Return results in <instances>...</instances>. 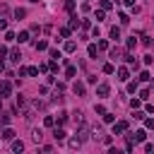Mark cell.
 Here are the masks:
<instances>
[{
  "label": "cell",
  "mask_w": 154,
  "mask_h": 154,
  "mask_svg": "<svg viewBox=\"0 0 154 154\" xmlns=\"http://www.w3.org/2000/svg\"><path fill=\"white\" fill-rule=\"evenodd\" d=\"M10 94H12V82L3 80L0 82V96H10Z\"/></svg>",
  "instance_id": "cell-1"
},
{
  "label": "cell",
  "mask_w": 154,
  "mask_h": 154,
  "mask_svg": "<svg viewBox=\"0 0 154 154\" xmlns=\"http://www.w3.org/2000/svg\"><path fill=\"white\" fill-rule=\"evenodd\" d=\"M125 130H128V121H121V123H116L113 135H121V132H125Z\"/></svg>",
  "instance_id": "cell-2"
},
{
  "label": "cell",
  "mask_w": 154,
  "mask_h": 154,
  "mask_svg": "<svg viewBox=\"0 0 154 154\" xmlns=\"http://www.w3.org/2000/svg\"><path fill=\"white\" fill-rule=\"evenodd\" d=\"M53 137H55V142H63V140H65V130H63V128H55V130H53Z\"/></svg>",
  "instance_id": "cell-3"
},
{
  "label": "cell",
  "mask_w": 154,
  "mask_h": 154,
  "mask_svg": "<svg viewBox=\"0 0 154 154\" xmlns=\"http://www.w3.org/2000/svg\"><path fill=\"white\" fill-rule=\"evenodd\" d=\"M128 77H130V70H128V68H118V80H121V82H125Z\"/></svg>",
  "instance_id": "cell-4"
},
{
  "label": "cell",
  "mask_w": 154,
  "mask_h": 154,
  "mask_svg": "<svg viewBox=\"0 0 154 154\" xmlns=\"http://www.w3.org/2000/svg\"><path fill=\"white\" fill-rule=\"evenodd\" d=\"M72 121H75V125H84V116H82L80 111H75V113H72Z\"/></svg>",
  "instance_id": "cell-5"
},
{
  "label": "cell",
  "mask_w": 154,
  "mask_h": 154,
  "mask_svg": "<svg viewBox=\"0 0 154 154\" xmlns=\"http://www.w3.org/2000/svg\"><path fill=\"white\" fill-rule=\"evenodd\" d=\"M10 60H12V63H19V60H22V53H19L17 48H12V51H10Z\"/></svg>",
  "instance_id": "cell-6"
},
{
  "label": "cell",
  "mask_w": 154,
  "mask_h": 154,
  "mask_svg": "<svg viewBox=\"0 0 154 154\" xmlns=\"http://www.w3.org/2000/svg\"><path fill=\"white\" fill-rule=\"evenodd\" d=\"M0 135H3V140H15V130H10V128H5Z\"/></svg>",
  "instance_id": "cell-7"
},
{
  "label": "cell",
  "mask_w": 154,
  "mask_h": 154,
  "mask_svg": "<svg viewBox=\"0 0 154 154\" xmlns=\"http://www.w3.org/2000/svg\"><path fill=\"white\" fill-rule=\"evenodd\" d=\"M96 94H99V96H106V94H108V84H106V82L99 84V87H96Z\"/></svg>",
  "instance_id": "cell-8"
},
{
  "label": "cell",
  "mask_w": 154,
  "mask_h": 154,
  "mask_svg": "<svg viewBox=\"0 0 154 154\" xmlns=\"http://www.w3.org/2000/svg\"><path fill=\"white\" fill-rule=\"evenodd\" d=\"M22 149H24V142L22 140H15L12 142V152H22Z\"/></svg>",
  "instance_id": "cell-9"
},
{
  "label": "cell",
  "mask_w": 154,
  "mask_h": 154,
  "mask_svg": "<svg viewBox=\"0 0 154 154\" xmlns=\"http://www.w3.org/2000/svg\"><path fill=\"white\" fill-rule=\"evenodd\" d=\"M31 140H34V142H41V140H44V132H41V130H34V132H31Z\"/></svg>",
  "instance_id": "cell-10"
},
{
  "label": "cell",
  "mask_w": 154,
  "mask_h": 154,
  "mask_svg": "<svg viewBox=\"0 0 154 154\" xmlns=\"http://www.w3.org/2000/svg\"><path fill=\"white\" fill-rule=\"evenodd\" d=\"M125 63H128V65H135V68H137V60H135V55H132V53H125Z\"/></svg>",
  "instance_id": "cell-11"
},
{
  "label": "cell",
  "mask_w": 154,
  "mask_h": 154,
  "mask_svg": "<svg viewBox=\"0 0 154 154\" xmlns=\"http://www.w3.org/2000/svg\"><path fill=\"white\" fill-rule=\"evenodd\" d=\"M75 94L84 96V84H82V82H75Z\"/></svg>",
  "instance_id": "cell-12"
},
{
  "label": "cell",
  "mask_w": 154,
  "mask_h": 154,
  "mask_svg": "<svg viewBox=\"0 0 154 154\" xmlns=\"http://www.w3.org/2000/svg\"><path fill=\"white\" fill-rule=\"evenodd\" d=\"M34 48H36V51H46L48 44H46V41H34Z\"/></svg>",
  "instance_id": "cell-13"
},
{
  "label": "cell",
  "mask_w": 154,
  "mask_h": 154,
  "mask_svg": "<svg viewBox=\"0 0 154 154\" xmlns=\"http://www.w3.org/2000/svg\"><path fill=\"white\" fill-rule=\"evenodd\" d=\"M17 41H19V44H27V41H29V31H22V34L17 36Z\"/></svg>",
  "instance_id": "cell-14"
},
{
  "label": "cell",
  "mask_w": 154,
  "mask_h": 154,
  "mask_svg": "<svg viewBox=\"0 0 154 154\" xmlns=\"http://www.w3.org/2000/svg\"><path fill=\"white\" fill-rule=\"evenodd\" d=\"M111 38H113V41H118V38H121V29H118V27L111 29Z\"/></svg>",
  "instance_id": "cell-15"
},
{
  "label": "cell",
  "mask_w": 154,
  "mask_h": 154,
  "mask_svg": "<svg viewBox=\"0 0 154 154\" xmlns=\"http://www.w3.org/2000/svg\"><path fill=\"white\" fill-rule=\"evenodd\" d=\"M87 137H89V132H87V130H84V128H82V130H80V132H77V140H80V142H84V140H87Z\"/></svg>",
  "instance_id": "cell-16"
},
{
  "label": "cell",
  "mask_w": 154,
  "mask_h": 154,
  "mask_svg": "<svg viewBox=\"0 0 154 154\" xmlns=\"http://www.w3.org/2000/svg\"><path fill=\"white\" fill-rule=\"evenodd\" d=\"M65 51H68V53H75V51H77V44H75V41H68V44H65Z\"/></svg>",
  "instance_id": "cell-17"
},
{
  "label": "cell",
  "mask_w": 154,
  "mask_h": 154,
  "mask_svg": "<svg viewBox=\"0 0 154 154\" xmlns=\"http://www.w3.org/2000/svg\"><path fill=\"white\" fill-rule=\"evenodd\" d=\"M44 123H46V128H53V125H55V118H53V116H46Z\"/></svg>",
  "instance_id": "cell-18"
},
{
  "label": "cell",
  "mask_w": 154,
  "mask_h": 154,
  "mask_svg": "<svg viewBox=\"0 0 154 154\" xmlns=\"http://www.w3.org/2000/svg\"><path fill=\"white\" fill-rule=\"evenodd\" d=\"M24 106H27V99L19 94V96H17V108H24Z\"/></svg>",
  "instance_id": "cell-19"
},
{
  "label": "cell",
  "mask_w": 154,
  "mask_h": 154,
  "mask_svg": "<svg viewBox=\"0 0 154 154\" xmlns=\"http://www.w3.org/2000/svg\"><path fill=\"white\" fill-rule=\"evenodd\" d=\"M104 72H106V75H113V72H116L113 63H106V65H104Z\"/></svg>",
  "instance_id": "cell-20"
},
{
  "label": "cell",
  "mask_w": 154,
  "mask_h": 154,
  "mask_svg": "<svg viewBox=\"0 0 154 154\" xmlns=\"http://www.w3.org/2000/svg\"><path fill=\"white\" fill-rule=\"evenodd\" d=\"M24 15H27V10H22V7H17V10H15V19H22Z\"/></svg>",
  "instance_id": "cell-21"
},
{
  "label": "cell",
  "mask_w": 154,
  "mask_h": 154,
  "mask_svg": "<svg viewBox=\"0 0 154 154\" xmlns=\"http://www.w3.org/2000/svg\"><path fill=\"white\" fill-rule=\"evenodd\" d=\"M65 75H68V77H75V75H77V68H75V65H70V68L65 70Z\"/></svg>",
  "instance_id": "cell-22"
},
{
  "label": "cell",
  "mask_w": 154,
  "mask_h": 154,
  "mask_svg": "<svg viewBox=\"0 0 154 154\" xmlns=\"http://www.w3.org/2000/svg\"><path fill=\"white\" fill-rule=\"evenodd\" d=\"M70 147H72V149H77V147H82V142L77 140V137H72V140H70Z\"/></svg>",
  "instance_id": "cell-23"
},
{
  "label": "cell",
  "mask_w": 154,
  "mask_h": 154,
  "mask_svg": "<svg viewBox=\"0 0 154 154\" xmlns=\"http://www.w3.org/2000/svg\"><path fill=\"white\" fill-rule=\"evenodd\" d=\"M58 123L65 125V123H68V113H60V116H58Z\"/></svg>",
  "instance_id": "cell-24"
},
{
  "label": "cell",
  "mask_w": 154,
  "mask_h": 154,
  "mask_svg": "<svg viewBox=\"0 0 154 154\" xmlns=\"http://www.w3.org/2000/svg\"><path fill=\"white\" fill-rule=\"evenodd\" d=\"M140 80H142V82H149L152 75H149V72H140Z\"/></svg>",
  "instance_id": "cell-25"
},
{
  "label": "cell",
  "mask_w": 154,
  "mask_h": 154,
  "mask_svg": "<svg viewBox=\"0 0 154 154\" xmlns=\"http://www.w3.org/2000/svg\"><path fill=\"white\" fill-rule=\"evenodd\" d=\"M96 51H99V46H94V44H92V46H89V55L96 58Z\"/></svg>",
  "instance_id": "cell-26"
},
{
  "label": "cell",
  "mask_w": 154,
  "mask_h": 154,
  "mask_svg": "<svg viewBox=\"0 0 154 154\" xmlns=\"http://www.w3.org/2000/svg\"><path fill=\"white\" fill-rule=\"evenodd\" d=\"M10 123V116H0V125H7Z\"/></svg>",
  "instance_id": "cell-27"
},
{
  "label": "cell",
  "mask_w": 154,
  "mask_h": 154,
  "mask_svg": "<svg viewBox=\"0 0 154 154\" xmlns=\"http://www.w3.org/2000/svg\"><path fill=\"white\" fill-rule=\"evenodd\" d=\"M135 46H137V41H135V36H132V38H128V48H135Z\"/></svg>",
  "instance_id": "cell-28"
},
{
  "label": "cell",
  "mask_w": 154,
  "mask_h": 154,
  "mask_svg": "<svg viewBox=\"0 0 154 154\" xmlns=\"http://www.w3.org/2000/svg\"><path fill=\"white\" fill-rule=\"evenodd\" d=\"M118 55H121V51H118V48H111V58H113V60H116Z\"/></svg>",
  "instance_id": "cell-29"
},
{
  "label": "cell",
  "mask_w": 154,
  "mask_h": 154,
  "mask_svg": "<svg viewBox=\"0 0 154 154\" xmlns=\"http://www.w3.org/2000/svg\"><path fill=\"white\" fill-rule=\"evenodd\" d=\"M113 118H116V116H111V113H104V121H106V123H113Z\"/></svg>",
  "instance_id": "cell-30"
},
{
  "label": "cell",
  "mask_w": 154,
  "mask_h": 154,
  "mask_svg": "<svg viewBox=\"0 0 154 154\" xmlns=\"http://www.w3.org/2000/svg\"><path fill=\"white\" fill-rule=\"evenodd\" d=\"M99 3H101V7H104V10H108V7H111V0H99Z\"/></svg>",
  "instance_id": "cell-31"
},
{
  "label": "cell",
  "mask_w": 154,
  "mask_h": 154,
  "mask_svg": "<svg viewBox=\"0 0 154 154\" xmlns=\"http://www.w3.org/2000/svg\"><path fill=\"white\" fill-rule=\"evenodd\" d=\"M15 38H17V36H15L12 31H7V34H5V41H15Z\"/></svg>",
  "instance_id": "cell-32"
},
{
  "label": "cell",
  "mask_w": 154,
  "mask_h": 154,
  "mask_svg": "<svg viewBox=\"0 0 154 154\" xmlns=\"http://www.w3.org/2000/svg\"><path fill=\"white\" fill-rule=\"evenodd\" d=\"M140 99H149V89H142L140 92Z\"/></svg>",
  "instance_id": "cell-33"
},
{
  "label": "cell",
  "mask_w": 154,
  "mask_h": 154,
  "mask_svg": "<svg viewBox=\"0 0 154 154\" xmlns=\"http://www.w3.org/2000/svg\"><path fill=\"white\" fill-rule=\"evenodd\" d=\"M65 7H68V12H72V10H75V3H72V0H68V3H65Z\"/></svg>",
  "instance_id": "cell-34"
},
{
  "label": "cell",
  "mask_w": 154,
  "mask_h": 154,
  "mask_svg": "<svg viewBox=\"0 0 154 154\" xmlns=\"http://www.w3.org/2000/svg\"><path fill=\"white\" fill-rule=\"evenodd\" d=\"M48 53H51V58H60V53H58V48H51Z\"/></svg>",
  "instance_id": "cell-35"
},
{
  "label": "cell",
  "mask_w": 154,
  "mask_h": 154,
  "mask_svg": "<svg viewBox=\"0 0 154 154\" xmlns=\"http://www.w3.org/2000/svg\"><path fill=\"white\" fill-rule=\"evenodd\" d=\"M27 70H29V75H31V77H36V75H38V68H27Z\"/></svg>",
  "instance_id": "cell-36"
},
{
  "label": "cell",
  "mask_w": 154,
  "mask_h": 154,
  "mask_svg": "<svg viewBox=\"0 0 154 154\" xmlns=\"http://www.w3.org/2000/svg\"><path fill=\"white\" fill-rule=\"evenodd\" d=\"M145 125H147V128H154V118H147V121H145Z\"/></svg>",
  "instance_id": "cell-37"
},
{
  "label": "cell",
  "mask_w": 154,
  "mask_h": 154,
  "mask_svg": "<svg viewBox=\"0 0 154 154\" xmlns=\"http://www.w3.org/2000/svg\"><path fill=\"white\" fill-rule=\"evenodd\" d=\"M0 29H7V19H0Z\"/></svg>",
  "instance_id": "cell-38"
},
{
  "label": "cell",
  "mask_w": 154,
  "mask_h": 154,
  "mask_svg": "<svg viewBox=\"0 0 154 154\" xmlns=\"http://www.w3.org/2000/svg\"><path fill=\"white\" fill-rule=\"evenodd\" d=\"M3 68H5V65H3V60H0V70H3Z\"/></svg>",
  "instance_id": "cell-39"
},
{
  "label": "cell",
  "mask_w": 154,
  "mask_h": 154,
  "mask_svg": "<svg viewBox=\"0 0 154 154\" xmlns=\"http://www.w3.org/2000/svg\"><path fill=\"white\" fill-rule=\"evenodd\" d=\"M0 108H3V101H0Z\"/></svg>",
  "instance_id": "cell-40"
},
{
  "label": "cell",
  "mask_w": 154,
  "mask_h": 154,
  "mask_svg": "<svg viewBox=\"0 0 154 154\" xmlns=\"http://www.w3.org/2000/svg\"><path fill=\"white\" fill-rule=\"evenodd\" d=\"M31 3H38V0H31Z\"/></svg>",
  "instance_id": "cell-41"
},
{
  "label": "cell",
  "mask_w": 154,
  "mask_h": 154,
  "mask_svg": "<svg viewBox=\"0 0 154 154\" xmlns=\"http://www.w3.org/2000/svg\"><path fill=\"white\" fill-rule=\"evenodd\" d=\"M152 48H154V41H152Z\"/></svg>",
  "instance_id": "cell-42"
}]
</instances>
